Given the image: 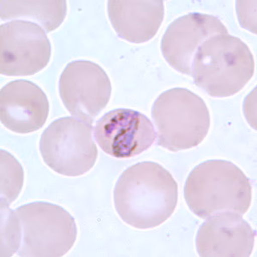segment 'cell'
<instances>
[{
  "mask_svg": "<svg viewBox=\"0 0 257 257\" xmlns=\"http://www.w3.org/2000/svg\"><path fill=\"white\" fill-rule=\"evenodd\" d=\"M152 117L159 146L173 152L198 146L210 128V113L204 100L186 88L162 93L153 105Z\"/></svg>",
  "mask_w": 257,
  "mask_h": 257,
  "instance_id": "obj_4",
  "label": "cell"
},
{
  "mask_svg": "<svg viewBox=\"0 0 257 257\" xmlns=\"http://www.w3.org/2000/svg\"><path fill=\"white\" fill-rule=\"evenodd\" d=\"M1 20L24 19L37 24L47 32L57 30L67 14L66 1H0Z\"/></svg>",
  "mask_w": 257,
  "mask_h": 257,
  "instance_id": "obj_14",
  "label": "cell"
},
{
  "mask_svg": "<svg viewBox=\"0 0 257 257\" xmlns=\"http://www.w3.org/2000/svg\"><path fill=\"white\" fill-rule=\"evenodd\" d=\"M92 124L74 117H61L41 135L40 151L47 166L61 175L78 177L90 171L98 149Z\"/></svg>",
  "mask_w": 257,
  "mask_h": 257,
  "instance_id": "obj_6",
  "label": "cell"
},
{
  "mask_svg": "<svg viewBox=\"0 0 257 257\" xmlns=\"http://www.w3.org/2000/svg\"><path fill=\"white\" fill-rule=\"evenodd\" d=\"M94 138L103 151L112 157L127 159L146 151L156 138L152 122L132 109L106 112L97 121Z\"/></svg>",
  "mask_w": 257,
  "mask_h": 257,
  "instance_id": "obj_9",
  "label": "cell"
},
{
  "mask_svg": "<svg viewBox=\"0 0 257 257\" xmlns=\"http://www.w3.org/2000/svg\"><path fill=\"white\" fill-rule=\"evenodd\" d=\"M49 114L47 94L39 86L26 80H16L0 92V119L5 127L28 134L42 128Z\"/></svg>",
  "mask_w": 257,
  "mask_h": 257,
  "instance_id": "obj_12",
  "label": "cell"
},
{
  "mask_svg": "<svg viewBox=\"0 0 257 257\" xmlns=\"http://www.w3.org/2000/svg\"><path fill=\"white\" fill-rule=\"evenodd\" d=\"M1 256H12L20 247V225L15 210L1 207Z\"/></svg>",
  "mask_w": 257,
  "mask_h": 257,
  "instance_id": "obj_16",
  "label": "cell"
},
{
  "mask_svg": "<svg viewBox=\"0 0 257 257\" xmlns=\"http://www.w3.org/2000/svg\"><path fill=\"white\" fill-rule=\"evenodd\" d=\"M254 62L248 46L228 35L212 36L199 47L194 57V82L212 97L237 94L254 75Z\"/></svg>",
  "mask_w": 257,
  "mask_h": 257,
  "instance_id": "obj_3",
  "label": "cell"
},
{
  "mask_svg": "<svg viewBox=\"0 0 257 257\" xmlns=\"http://www.w3.org/2000/svg\"><path fill=\"white\" fill-rule=\"evenodd\" d=\"M1 207H10L24 185V169L18 160L1 149Z\"/></svg>",
  "mask_w": 257,
  "mask_h": 257,
  "instance_id": "obj_15",
  "label": "cell"
},
{
  "mask_svg": "<svg viewBox=\"0 0 257 257\" xmlns=\"http://www.w3.org/2000/svg\"><path fill=\"white\" fill-rule=\"evenodd\" d=\"M113 196L117 213L126 224L151 229L172 216L178 204V184L160 164L144 161L122 173Z\"/></svg>",
  "mask_w": 257,
  "mask_h": 257,
  "instance_id": "obj_1",
  "label": "cell"
},
{
  "mask_svg": "<svg viewBox=\"0 0 257 257\" xmlns=\"http://www.w3.org/2000/svg\"><path fill=\"white\" fill-rule=\"evenodd\" d=\"M225 34L227 29L219 18L190 13L170 24L161 40V53L174 70L191 76L193 60L199 47L212 36Z\"/></svg>",
  "mask_w": 257,
  "mask_h": 257,
  "instance_id": "obj_10",
  "label": "cell"
},
{
  "mask_svg": "<svg viewBox=\"0 0 257 257\" xmlns=\"http://www.w3.org/2000/svg\"><path fill=\"white\" fill-rule=\"evenodd\" d=\"M184 198L190 211L202 219L225 211L243 215L251 204L252 186L235 164L212 160L191 171L184 185Z\"/></svg>",
  "mask_w": 257,
  "mask_h": 257,
  "instance_id": "obj_2",
  "label": "cell"
},
{
  "mask_svg": "<svg viewBox=\"0 0 257 257\" xmlns=\"http://www.w3.org/2000/svg\"><path fill=\"white\" fill-rule=\"evenodd\" d=\"M59 94L74 117L92 124L108 104L111 81L105 70L94 62H70L60 76Z\"/></svg>",
  "mask_w": 257,
  "mask_h": 257,
  "instance_id": "obj_8",
  "label": "cell"
},
{
  "mask_svg": "<svg viewBox=\"0 0 257 257\" xmlns=\"http://www.w3.org/2000/svg\"><path fill=\"white\" fill-rule=\"evenodd\" d=\"M255 233L239 213L225 211L207 218L196 236V249L202 257H248Z\"/></svg>",
  "mask_w": 257,
  "mask_h": 257,
  "instance_id": "obj_11",
  "label": "cell"
},
{
  "mask_svg": "<svg viewBox=\"0 0 257 257\" xmlns=\"http://www.w3.org/2000/svg\"><path fill=\"white\" fill-rule=\"evenodd\" d=\"M15 212L20 225L19 256L61 257L73 247L77 237L76 221L59 205L35 202Z\"/></svg>",
  "mask_w": 257,
  "mask_h": 257,
  "instance_id": "obj_5",
  "label": "cell"
},
{
  "mask_svg": "<svg viewBox=\"0 0 257 257\" xmlns=\"http://www.w3.org/2000/svg\"><path fill=\"white\" fill-rule=\"evenodd\" d=\"M52 54L49 39L39 24L14 20L0 26V73L32 76L47 67Z\"/></svg>",
  "mask_w": 257,
  "mask_h": 257,
  "instance_id": "obj_7",
  "label": "cell"
},
{
  "mask_svg": "<svg viewBox=\"0 0 257 257\" xmlns=\"http://www.w3.org/2000/svg\"><path fill=\"white\" fill-rule=\"evenodd\" d=\"M107 11L117 36L136 44L154 38L165 15L164 2L161 0H111L107 3Z\"/></svg>",
  "mask_w": 257,
  "mask_h": 257,
  "instance_id": "obj_13",
  "label": "cell"
}]
</instances>
